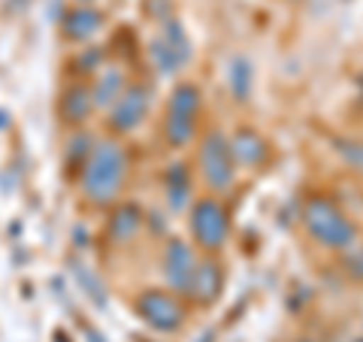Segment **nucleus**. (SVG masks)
Returning <instances> with one entry per match:
<instances>
[{
    "instance_id": "f03ea898",
    "label": "nucleus",
    "mask_w": 363,
    "mask_h": 342,
    "mask_svg": "<svg viewBox=\"0 0 363 342\" xmlns=\"http://www.w3.org/2000/svg\"><path fill=\"white\" fill-rule=\"evenodd\" d=\"M303 224L318 243L327 246V248H348L354 243V224H351L342 212H339L330 200L324 197H312L306 200L303 206Z\"/></svg>"
},
{
    "instance_id": "6ab92c4d",
    "label": "nucleus",
    "mask_w": 363,
    "mask_h": 342,
    "mask_svg": "<svg viewBox=\"0 0 363 342\" xmlns=\"http://www.w3.org/2000/svg\"><path fill=\"white\" fill-rule=\"evenodd\" d=\"M333 149L339 152V158H342L348 167H354V170L363 173V143H357V140H336Z\"/></svg>"
},
{
    "instance_id": "1a4fd4ad",
    "label": "nucleus",
    "mask_w": 363,
    "mask_h": 342,
    "mask_svg": "<svg viewBox=\"0 0 363 342\" xmlns=\"http://www.w3.org/2000/svg\"><path fill=\"white\" fill-rule=\"evenodd\" d=\"M230 155L236 158V161H242V164H264V158H267V145L264 140L255 133V131H240V133H233V140H230Z\"/></svg>"
},
{
    "instance_id": "2eb2a0df",
    "label": "nucleus",
    "mask_w": 363,
    "mask_h": 342,
    "mask_svg": "<svg viewBox=\"0 0 363 342\" xmlns=\"http://www.w3.org/2000/svg\"><path fill=\"white\" fill-rule=\"evenodd\" d=\"M191 136H194V116L169 109L167 112V140H169V145L179 149V145L191 143Z\"/></svg>"
},
{
    "instance_id": "f3484780",
    "label": "nucleus",
    "mask_w": 363,
    "mask_h": 342,
    "mask_svg": "<svg viewBox=\"0 0 363 342\" xmlns=\"http://www.w3.org/2000/svg\"><path fill=\"white\" fill-rule=\"evenodd\" d=\"M152 58H155V64H157V70H161V73H167V76H169V73H176L179 67L185 64V61L179 58V52H176L173 45H169L164 37L152 43Z\"/></svg>"
},
{
    "instance_id": "0eeeda50",
    "label": "nucleus",
    "mask_w": 363,
    "mask_h": 342,
    "mask_svg": "<svg viewBox=\"0 0 363 342\" xmlns=\"http://www.w3.org/2000/svg\"><path fill=\"white\" fill-rule=\"evenodd\" d=\"M194 270H197V260H194V252L188 248V243L173 239V243L167 246V255H164V272H167L169 285L179 291H188L191 279H194Z\"/></svg>"
},
{
    "instance_id": "6e6552de",
    "label": "nucleus",
    "mask_w": 363,
    "mask_h": 342,
    "mask_svg": "<svg viewBox=\"0 0 363 342\" xmlns=\"http://www.w3.org/2000/svg\"><path fill=\"white\" fill-rule=\"evenodd\" d=\"M221 285H224V276H221L218 264H215V260H206V264H197L194 279H191L188 291L194 294L200 303H212V300H218Z\"/></svg>"
},
{
    "instance_id": "423d86ee",
    "label": "nucleus",
    "mask_w": 363,
    "mask_h": 342,
    "mask_svg": "<svg viewBox=\"0 0 363 342\" xmlns=\"http://www.w3.org/2000/svg\"><path fill=\"white\" fill-rule=\"evenodd\" d=\"M145 112H149V94H145V88L140 85L124 88L121 97L112 104V128L118 133H128L133 128H140Z\"/></svg>"
},
{
    "instance_id": "ddd939ff",
    "label": "nucleus",
    "mask_w": 363,
    "mask_h": 342,
    "mask_svg": "<svg viewBox=\"0 0 363 342\" xmlns=\"http://www.w3.org/2000/svg\"><path fill=\"white\" fill-rule=\"evenodd\" d=\"M140 231V209L136 206H118L116 212H112L109 219V236L116 239V243H128V239Z\"/></svg>"
},
{
    "instance_id": "39448f33",
    "label": "nucleus",
    "mask_w": 363,
    "mask_h": 342,
    "mask_svg": "<svg viewBox=\"0 0 363 342\" xmlns=\"http://www.w3.org/2000/svg\"><path fill=\"white\" fill-rule=\"evenodd\" d=\"M136 312H140V318L145 324H152L155 330H164V333L167 330H176L182 324V318H185L176 297H169L164 291L140 294V297H136Z\"/></svg>"
},
{
    "instance_id": "7ed1b4c3",
    "label": "nucleus",
    "mask_w": 363,
    "mask_h": 342,
    "mask_svg": "<svg viewBox=\"0 0 363 342\" xmlns=\"http://www.w3.org/2000/svg\"><path fill=\"white\" fill-rule=\"evenodd\" d=\"M200 170L212 188H227L233 182V155L230 140L221 131H212L200 145Z\"/></svg>"
},
{
    "instance_id": "20e7f679",
    "label": "nucleus",
    "mask_w": 363,
    "mask_h": 342,
    "mask_svg": "<svg viewBox=\"0 0 363 342\" xmlns=\"http://www.w3.org/2000/svg\"><path fill=\"white\" fill-rule=\"evenodd\" d=\"M191 231L203 248H221L227 239V212L218 200H200L191 212Z\"/></svg>"
},
{
    "instance_id": "a211bd4d",
    "label": "nucleus",
    "mask_w": 363,
    "mask_h": 342,
    "mask_svg": "<svg viewBox=\"0 0 363 342\" xmlns=\"http://www.w3.org/2000/svg\"><path fill=\"white\" fill-rule=\"evenodd\" d=\"M164 40L173 45V49L179 52V58L188 64V58H191V45H188V37H185V31H182L179 21H167V25H164Z\"/></svg>"
},
{
    "instance_id": "9d476101",
    "label": "nucleus",
    "mask_w": 363,
    "mask_h": 342,
    "mask_svg": "<svg viewBox=\"0 0 363 342\" xmlns=\"http://www.w3.org/2000/svg\"><path fill=\"white\" fill-rule=\"evenodd\" d=\"M100 25H104V16L97 13V9H91V6H79L73 9L70 16H67L64 21V33L70 40H88L91 33H97Z\"/></svg>"
},
{
    "instance_id": "f257e3e1",
    "label": "nucleus",
    "mask_w": 363,
    "mask_h": 342,
    "mask_svg": "<svg viewBox=\"0 0 363 342\" xmlns=\"http://www.w3.org/2000/svg\"><path fill=\"white\" fill-rule=\"evenodd\" d=\"M82 191L91 203H109L116 200V194L121 191L124 173H128V158H124L118 143H97L94 152L88 155V161L82 164Z\"/></svg>"
},
{
    "instance_id": "dca6fc26",
    "label": "nucleus",
    "mask_w": 363,
    "mask_h": 342,
    "mask_svg": "<svg viewBox=\"0 0 363 342\" xmlns=\"http://www.w3.org/2000/svg\"><path fill=\"white\" fill-rule=\"evenodd\" d=\"M167 191H169V206H173V209H182L188 203L191 182H188V170L182 167V164L169 167V173H167Z\"/></svg>"
},
{
    "instance_id": "aec40b11",
    "label": "nucleus",
    "mask_w": 363,
    "mask_h": 342,
    "mask_svg": "<svg viewBox=\"0 0 363 342\" xmlns=\"http://www.w3.org/2000/svg\"><path fill=\"white\" fill-rule=\"evenodd\" d=\"M345 270H348L354 279L363 282V252H351V255L345 258Z\"/></svg>"
},
{
    "instance_id": "9b49d317",
    "label": "nucleus",
    "mask_w": 363,
    "mask_h": 342,
    "mask_svg": "<svg viewBox=\"0 0 363 342\" xmlns=\"http://www.w3.org/2000/svg\"><path fill=\"white\" fill-rule=\"evenodd\" d=\"M91 106H94V100H91V91H85L82 85H73L67 94L61 97V118L67 124H79L88 118Z\"/></svg>"
},
{
    "instance_id": "f8f14e48",
    "label": "nucleus",
    "mask_w": 363,
    "mask_h": 342,
    "mask_svg": "<svg viewBox=\"0 0 363 342\" xmlns=\"http://www.w3.org/2000/svg\"><path fill=\"white\" fill-rule=\"evenodd\" d=\"M227 85H230V94L236 100H248L255 85V67L245 58H233L230 67H227Z\"/></svg>"
},
{
    "instance_id": "4468645a",
    "label": "nucleus",
    "mask_w": 363,
    "mask_h": 342,
    "mask_svg": "<svg viewBox=\"0 0 363 342\" xmlns=\"http://www.w3.org/2000/svg\"><path fill=\"white\" fill-rule=\"evenodd\" d=\"M121 91H124V76L118 70H106V73H100L94 91H91V100L97 106H112L121 97Z\"/></svg>"
},
{
    "instance_id": "412c9836",
    "label": "nucleus",
    "mask_w": 363,
    "mask_h": 342,
    "mask_svg": "<svg viewBox=\"0 0 363 342\" xmlns=\"http://www.w3.org/2000/svg\"><path fill=\"white\" fill-rule=\"evenodd\" d=\"M357 342H363V339H357Z\"/></svg>"
}]
</instances>
